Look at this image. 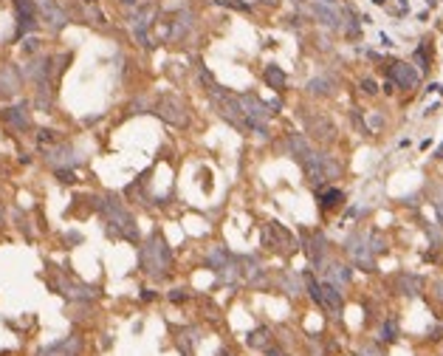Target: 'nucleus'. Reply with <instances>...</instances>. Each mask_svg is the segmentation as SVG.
<instances>
[{"label":"nucleus","instance_id":"nucleus-2","mask_svg":"<svg viewBox=\"0 0 443 356\" xmlns=\"http://www.w3.org/2000/svg\"><path fill=\"white\" fill-rule=\"evenodd\" d=\"M155 113L164 122H170L172 128H187L189 124V116H187V108H184V102L181 99H175V96H164L161 102L155 105Z\"/></svg>","mask_w":443,"mask_h":356},{"label":"nucleus","instance_id":"nucleus-27","mask_svg":"<svg viewBox=\"0 0 443 356\" xmlns=\"http://www.w3.org/2000/svg\"><path fill=\"white\" fill-rule=\"evenodd\" d=\"M141 300H144V302H152V300H155V291L144 289V291H141Z\"/></svg>","mask_w":443,"mask_h":356},{"label":"nucleus","instance_id":"nucleus-10","mask_svg":"<svg viewBox=\"0 0 443 356\" xmlns=\"http://www.w3.org/2000/svg\"><path fill=\"white\" fill-rule=\"evenodd\" d=\"M206 263L212 266V271H218V274H220V271H223L226 266L231 263V255L226 252V246H212V249H209V258H206Z\"/></svg>","mask_w":443,"mask_h":356},{"label":"nucleus","instance_id":"nucleus-8","mask_svg":"<svg viewBox=\"0 0 443 356\" xmlns=\"http://www.w3.org/2000/svg\"><path fill=\"white\" fill-rule=\"evenodd\" d=\"M37 6H40V12H43V17L48 20L54 29H62V26L68 23V17H65V12H62L60 6H57L54 0H37Z\"/></svg>","mask_w":443,"mask_h":356},{"label":"nucleus","instance_id":"nucleus-6","mask_svg":"<svg viewBox=\"0 0 443 356\" xmlns=\"http://www.w3.org/2000/svg\"><path fill=\"white\" fill-rule=\"evenodd\" d=\"M263 243H266V246H274V249H291V246H294V238H291V232H288L282 223L271 221V223L266 226Z\"/></svg>","mask_w":443,"mask_h":356},{"label":"nucleus","instance_id":"nucleus-3","mask_svg":"<svg viewBox=\"0 0 443 356\" xmlns=\"http://www.w3.org/2000/svg\"><path fill=\"white\" fill-rule=\"evenodd\" d=\"M82 337H76V334H71V337H62L57 339V342L45 345V348L37 350V356H79L82 353Z\"/></svg>","mask_w":443,"mask_h":356},{"label":"nucleus","instance_id":"nucleus-32","mask_svg":"<svg viewBox=\"0 0 443 356\" xmlns=\"http://www.w3.org/2000/svg\"><path fill=\"white\" fill-rule=\"evenodd\" d=\"M373 3H376V6H384V3H387V0H373Z\"/></svg>","mask_w":443,"mask_h":356},{"label":"nucleus","instance_id":"nucleus-25","mask_svg":"<svg viewBox=\"0 0 443 356\" xmlns=\"http://www.w3.org/2000/svg\"><path fill=\"white\" fill-rule=\"evenodd\" d=\"M285 286H288V291H291V294H299V280H297V277L288 274L285 277Z\"/></svg>","mask_w":443,"mask_h":356},{"label":"nucleus","instance_id":"nucleus-30","mask_svg":"<svg viewBox=\"0 0 443 356\" xmlns=\"http://www.w3.org/2000/svg\"><path fill=\"white\" fill-rule=\"evenodd\" d=\"M3 223H6V215H3V207H0V226H3Z\"/></svg>","mask_w":443,"mask_h":356},{"label":"nucleus","instance_id":"nucleus-18","mask_svg":"<svg viewBox=\"0 0 443 356\" xmlns=\"http://www.w3.org/2000/svg\"><path fill=\"white\" fill-rule=\"evenodd\" d=\"M37 141L43 144V147H54V144H60V133L51 128H40L37 130Z\"/></svg>","mask_w":443,"mask_h":356},{"label":"nucleus","instance_id":"nucleus-19","mask_svg":"<svg viewBox=\"0 0 443 356\" xmlns=\"http://www.w3.org/2000/svg\"><path fill=\"white\" fill-rule=\"evenodd\" d=\"M381 339L384 342H395V339H398V322H395V319H387V322L381 325Z\"/></svg>","mask_w":443,"mask_h":356},{"label":"nucleus","instance_id":"nucleus-26","mask_svg":"<svg viewBox=\"0 0 443 356\" xmlns=\"http://www.w3.org/2000/svg\"><path fill=\"white\" fill-rule=\"evenodd\" d=\"M266 353H268V356H288L285 350H279V348H274V345H268V348H266Z\"/></svg>","mask_w":443,"mask_h":356},{"label":"nucleus","instance_id":"nucleus-21","mask_svg":"<svg viewBox=\"0 0 443 356\" xmlns=\"http://www.w3.org/2000/svg\"><path fill=\"white\" fill-rule=\"evenodd\" d=\"M54 175L60 184H76V172L73 170H54Z\"/></svg>","mask_w":443,"mask_h":356},{"label":"nucleus","instance_id":"nucleus-17","mask_svg":"<svg viewBox=\"0 0 443 356\" xmlns=\"http://www.w3.org/2000/svg\"><path fill=\"white\" fill-rule=\"evenodd\" d=\"M325 283H330V286L339 289L342 283H350V269H347V266H330V269H328V280H325Z\"/></svg>","mask_w":443,"mask_h":356},{"label":"nucleus","instance_id":"nucleus-7","mask_svg":"<svg viewBox=\"0 0 443 356\" xmlns=\"http://www.w3.org/2000/svg\"><path fill=\"white\" fill-rule=\"evenodd\" d=\"M20 91V74H17V68L14 65H6V68H0V96H14V93Z\"/></svg>","mask_w":443,"mask_h":356},{"label":"nucleus","instance_id":"nucleus-12","mask_svg":"<svg viewBox=\"0 0 443 356\" xmlns=\"http://www.w3.org/2000/svg\"><path fill=\"white\" fill-rule=\"evenodd\" d=\"M266 82L274 88V91H282V88H285V82H288V77H285V71H282V68L271 62V65H266Z\"/></svg>","mask_w":443,"mask_h":356},{"label":"nucleus","instance_id":"nucleus-20","mask_svg":"<svg viewBox=\"0 0 443 356\" xmlns=\"http://www.w3.org/2000/svg\"><path fill=\"white\" fill-rule=\"evenodd\" d=\"M308 91H310V93H322V96H325V93H330L328 80H310V82H308Z\"/></svg>","mask_w":443,"mask_h":356},{"label":"nucleus","instance_id":"nucleus-13","mask_svg":"<svg viewBox=\"0 0 443 356\" xmlns=\"http://www.w3.org/2000/svg\"><path fill=\"white\" fill-rule=\"evenodd\" d=\"M314 14H316V17H319L325 26H330V29H339V26H342L339 12H336L333 6H325V3H322V6H316V9H314Z\"/></svg>","mask_w":443,"mask_h":356},{"label":"nucleus","instance_id":"nucleus-4","mask_svg":"<svg viewBox=\"0 0 443 356\" xmlns=\"http://www.w3.org/2000/svg\"><path fill=\"white\" fill-rule=\"evenodd\" d=\"M389 82L393 85H398V88H418V82H421V71L418 68H412L409 62H393L389 65Z\"/></svg>","mask_w":443,"mask_h":356},{"label":"nucleus","instance_id":"nucleus-14","mask_svg":"<svg viewBox=\"0 0 443 356\" xmlns=\"http://www.w3.org/2000/svg\"><path fill=\"white\" fill-rule=\"evenodd\" d=\"M246 342H249V348L266 350L268 345H271V337H268V328H257V331H251L249 337H246Z\"/></svg>","mask_w":443,"mask_h":356},{"label":"nucleus","instance_id":"nucleus-11","mask_svg":"<svg viewBox=\"0 0 443 356\" xmlns=\"http://www.w3.org/2000/svg\"><path fill=\"white\" fill-rule=\"evenodd\" d=\"M345 201V192L336 190V187H328V190H319V207L322 209H333Z\"/></svg>","mask_w":443,"mask_h":356},{"label":"nucleus","instance_id":"nucleus-15","mask_svg":"<svg viewBox=\"0 0 443 356\" xmlns=\"http://www.w3.org/2000/svg\"><path fill=\"white\" fill-rule=\"evenodd\" d=\"M421 289H424L421 277H415V274H401V294L415 297V294H421Z\"/></svg>","mask_w":443,"mask_h":356},{"label":"nucleus","instance_id":"nucleus-9","mask_svg":"<svg viewBox=\"0 0 443 356\" xmlns=\"http://www.w3.org/2000/svg\"><path fill=\"white\" fill-rule=\"evenodd\" d=\"M3 119H6L12 128L17 130H29V105H17V108H6L3 111Z\"/></svg>","mask_w":443,"mask_h":356},{"label":"nucleus","instance_id":"nucleus-31","mask_svg":"<svg viewBox=\"0 0 443 356\" xmlns=\"http://www.w3.org/2000/svg\"><path fill=\"white\" fill-rule=\"evenodd\" d=\"M435 159H443V144L437 147V153H435Z\"/></svg>","mask_w":443,"mask_h":356},{"label":"nucleus","instance_id":"nucleus-1","mask_svg":"<svg viewBox=\"0 0 443 356\" xmlns=\"http://www.w3.org/2000/svg\"><path fill=\"white\" fill-rule=\"evenodd\" d=\"M141 269L150 277H164V271L172 269V249L158 232L141 246Z\"/></svg>","mask_w":443,"mask_h":356},{"label":"nucleus","instance_id":"nucleus-23","mask_svg":"<svg viewBox=\"0 0 443 356\" xmlns=\"http://www.w3.org/2000/svg\"><path fill=\"white\" fill-rule=\"evenodd\" d=\"M361 91H364L367 96H373V93H378V85H376V80H370V77H367V80H361Z\"/></svg>","mask_w":443,"mask_h":356},{"label":"nucleus","instance_id":"nucleus-34","mask_svg":"<svg viewBox=\"0 0 443 356\" xmlns=\"http://www.w3.org/2000/svg\"><path fill=\"white\" fill-rule=\"evenodd\" d=\"M88 3H93V0H88Z\"/></svg>","mask_w":443,"mask_h":356},{"label":"nucleus","instance_id":"nucleus-5","mask_svg":"<svg viewBox=\"0 0 443 356\" xmlns=\"http://www.w3.org/2000/svg\"><path fill=\"white\" fill-rule=\"evenodd\" d=\"M17 9V34L37 29V0H14Z\"/></svg>","mask_w":443,"mask_h":356},{"label":"nucleus","instance_id":"nucleus-16","mask_svg":"<svg viewBox=\"0 0 443 356\" xmlns=\"http://www.w3.org/2000/svg\"><path fill=\"white\" fill-rule=\"evenodd\" d=\"M288 144H291V150H294V156H297L299 161L305 159V156H310L314 150H310V144L305 141V136H299V133H291V139H288Z\"/></svg>","mask_w":443,"mask_h":356},{"label":"nucleus","instance_id":"nucleus-28","mask_svg":"<svg viewBox=\"0 0 443 356\" xmlns=\"http://www.w3.org/2000/svg\"><path fill=\"white\" fill-rule=\"evenodd\" d=\"M435 207H437V218H440V223H443V198L435 204Z\"/></svg>","mask_w":443,"mask_h":356},{"label":"nucleus","instance_id":"nucleus-22","mask_svg":"<svg viewBox=\"0 0 443 356\" xmlns=\"http://www.w3.org/2000/svg\"><path fill=\"white\" fill-rule=\"evenodd\" d=\"M167 297H170V302H178V306H181V302L189 300V291H187V289H172Z\"/></svg>","mask_w":443,"mask_h":356},{"label":"nucleus","instance_id":"nucleus-24","mask_svg":"<svg viewBox=\"0 0 443 356\" xmlns=\"http://www.w3.org/2000/svg\"><path fill=\"white\" fill-rule=\"evenodd\" d=\"M23 48H25V54H34V51L40 48V40H37V37H29V40H25V45H23Z\"/></svg>","mask_w":443,"mask_h":356},{"label":"nucleus","instance_id":"nucleus-29","mask_svg":"<svg viewBox=\"0 0 443 356\" xmlns=\"http://www.w3.org/2000/svg\"><path fill=\"white\" fill-rule=\"evenodd\" d=\"M364 356H381V353H378L376 348H367V350H364Z\"/></svg>","mask_w":443,"mask_h":356},{"label":"nucleus","instance_id":"nucleus-33","mask_svg":"<svg viewBox=\"0 0 443 356\" xmlns=\"http://www.w3.org/2000/svg\"><path fill=\"white\" fill-rule=\"evenodd\" d=\"M122 3H136V0H122Z\"/></svg>","mask_w":443,"mask_h":356}]
</instances>
